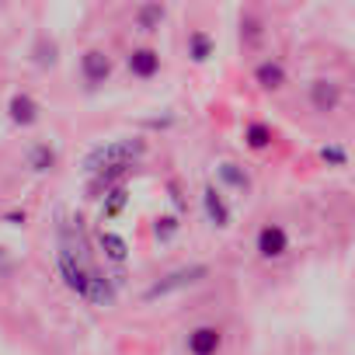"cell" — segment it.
<instances>
[{"instance_id": "6da1fadb", "label": "cell", "mask_w": 355, "mask_h": 355, "mask_svg": "<svg viewBox=\"0 0 355 355\" xmlns=\"http://www.w3.org/2000/svg\"><path fill=\"white\" fill-rule=\"evenodd\" d=\"M143 139H115V143H105V146H94L84 160V171L87 174H98V171H108V167H132L136 157H143Z\"/></svg>"}, {"instance_id": "7a4b0ae2", "label": "cell", "mask_w": 355, "mask_h": 355, "mask_svg": "<svg viewBox=\"0 0 355 355\" xmlns=\"http://www.w3.org/2000/svg\"><path fill=\"white\" fill-rule=\"evenodd\" d=\"M209 275V268L206 265H192V268H178V272H171L167 279H160V282H153L143 296L146 300H157V296H167V293H174V289H185V286H196V282H202Z\"/></svg>"}, {"instance_id": "3957f363", "label": "cell", "mask_w": 355, "mask_h": 355, "mask_svg": "<svg viewBox=\"0 0 355 355\" xmlns=\"http://www.w3.org/2000/svg\"><path fill=\"white\" fill-rule=\"evenodd\" d=\"M254 251H258L265 261H279V258L289 251V234H286V227L265 223V227L258 230V237H254Z\"/></svg>"}, {"instance_id": "277c9868", "label": "cell", "mask_w": 355, "mask_h": 355, "mask_svg": "<svg viewBox=\"0 0 355 355\" xmlns=\"http://www.w3.org/2000/svg\"><path fill=\"white\" fill-rule=\"evenodd\" d=\"M185 348H189V355H216L223 348V331L216 324H199L189 331Z\"/></svg>"}, {"instance_id": "5b68a950", "label": "cell", "mask_w": 355, "mask_h": 355, "mask_svg": "<svg viewBox=\"0 0 355 355\" xmlns=\"http://www.w3.org/2000/svg\"><path fill=\"white\" fill-rule=\"evenodd\" d=\"M80 73H84V80H87L91 87L105 84V80L112 77V60H108V53H105V49H87V53L80 56Z\"/></svg>"}, {"instance_id": "8992f818", "label": "cell", "mask_w": 355, "mask_h": 355, "mask_svg": "<svg viewBox=\"0 0 355 355\" xmlns=\"http://www.w3.org/2000/svg\"><path fill=\"white\" fill-rule=\"evenodd\" d=\"M125 63H129V73L136 80H153L160 73V53L157 49H146V46L143 49H132Z\"/></svg>"}, {"instance_id": "52a82bcc", "label": "cell", "mask_w": 355, "mask_h": 355, "mask_svg": "<svg viewBox=\"0 0 355 355\" xmlns=\"http://www.w3.org/2000/svg\"><path fill=\"white\" fill-rule=\"evenodd\" d=\"M310 105L317 112H334L341 105V87L334 80H313L310 84Z\"/></svg>"}, {"instance_id": "ba28073f", "label": "cell", "mask_w": 355, "mask_h": 355, "mask_svg": "<svg viewBox=\"0 0 355 355\" xmlns=\"http://www.w3.org/2000/svg\"><path fill=\"white\" fill-rule=\"evenodd\" d=\"M202 209H206V220L213 227H230V206H227V199L213 185L202 189Z\"/></svg>"}, {"instance_id": "9c48e42d", "label": "cell", "mask_w": 355, "mask_h": 355, "mask_svg": "<svg viewBox=\"0 0 355 355\" xmlns=\"http://www.w3.org/2000/svg\"><path fill=\"white\" fill-rule=\"evenodd\" d=\"M39 101L35 98H28V94H15L11 101H8V115H11V122H18V125H32V122H39Z\"/></svg>"}, {"instance_id": "30bf717a", "label": "cell", "mask_w": 355, "mask_h": 355, "mask_svg": "<svg viewBox=\"0 0 355 355\" xmlns=\"http://www.w3.org/2000/svg\"><path fill=\"white\" fill-rule=\"evenodd\" d=\"M254 80H258L265 91H279V87L286 84V67H282L279 60H261V63L254 67Z\"/></svg>"}, {"instance_id": "8fae6325", "label": "cell", "mask_w": 355, "mask_h": 355, "mask_svg": "<svg viewBox=\"0 0 355 355\" xmlns=\"http://www.w3.org/2000/svg\"><path fill=\"white\" fill-rule=\"evenodd\" d=\"M98 248H101V254H105L108 261H115V265H122V261L129 258L125 237H119V234H112V230H101V234H98Z\"/></svg>"}, {"instance_id": "7c38bea8", "label": "cell", "mask_w": 355, "mask_h": 355, "mask_svg": "<svg viewBox=\"0 0 355 355\" xmlns=\"http://www.w3.org/2000/svg\"><path fill=\"white\" fill-rule=\"evenodd\" d=\"M220 182H227L234 192H248V189H251L248 171H244L241 164H234V160H223V164H220Z\"/></svg>"}, {"instance_id": "4fadbf2b", "label": "cell", "mask_w": 355, "mask_h": 355, "mask_svg": "<svg viewBox=\"0 0 355 355\" xmlns=\"http://www.w3.org/2000/svg\"><path fill=\"white\" fill-rule=\"evenodd\" d=\"M164 18H167V8H164V4H143V8L136 11V21H139L143 32H157V28L164 25Z\"/></svg>"}, {"instance_id": "5bb4252c", "label": "cell", "mask_w": 355, "mask_h": 355, "mask_svg": "<svg viewBox=\"0 0 355 355\" xmlns=\"http://www.w3.org/2000/svg\"><path fill=\"white\" fill-rule=\"evenodd\" d=\"M189 56H192L196 63H206V60L213 56V39H209L206 32H192V35H189Z\"/></svg>"}, {"instance_id": "9a60e30c", "label": "cell", "mask_w": 355, "mask_h": 355, "mask_svg": "<svg viewBox=\"0 0 355 355\" xmlns=\"http://www.w3.org/2000/svg\"><path fill=\"white\" fill-rule=\"evenodd\" d=\"M244 139H248L251 150H265V146H272V125H265V122H251V125L244 129Z\"/></svg>"}, {"instance_id": "2e32d148", "label": "cell", "mask_w": 355, "mask_h": 355, "mask_svg": "<svg viewBox=\"0 0 355 355\" xmlns=\"http://www.w3.org/2000/svg\"><path fill=\"white\" fill-rule=\"evenodd\" d=\"M28 160H32V167H35V171H49V167L56 164V150L42 143V146H35V150H32V157H28Z\"/></svg>"}, {"instance_id": "e0dca14e", "label": "cell", "mask_w": 355, "mask_h": 355, "mask_svg": "<svg viewBox=\"0 0 355 355\" xmlns=\"http://www.w3.org/2000/svg\"><path fill=\"white\" fill-rule=\"evenodd\" d=\"M153 230H157V241H160V244H167V241L178 234V220H174V216H160Z\"/></svg>"}, {"instance_id": "ac0fdd59", "label": "cell", "mask_w": 355, "mask_h": 355, "mask_svg": "<svg viewBox=\"0 0 355 355\" xmlns=\"http://www.w3.org/2000/svg\"><path fill=\"white\" fill-rule=\"evenodd\" d=\"M320 160H327V164H334V167H345L348 153H345L341 146H334V143H331V146H324V150H320Z\"/></svg>"}, {"instance_id": "d6986e66", "label": "cell", "mask_w": 355, "mask_h": 355, "mask_svg": "<svg viewBox=\"0 0 355 355\" xmlns=\"http://www.w3.org/2000/svg\"><path fill=\"white\" fill-rule=\"evenodd\" d=\"M108 196H112V199H108V206H105V216H115V213L125 206V189H122V185H115Z\"/></svg>"}]
</instances>
